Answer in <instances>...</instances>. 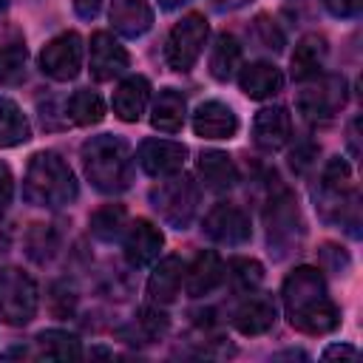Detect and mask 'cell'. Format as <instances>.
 <instances>
[{
    "label": "cell",
    "instance_id": "obj_1",
    "mask_svg": "<svg viewBox=\"0 0 363 363\" xmlns=\"http://www.w3.org/2000/svg\"><path fill=\"white\" fill-rule=\"evenodd\" d=\"M284 309L292 329L303 335H329L340 323V309L326 292L318 267H298L284 281Z\"/></svg>",
    "mask_w": 363,
    "mask_h": 363
},
{
    "label": "cell",
    "instance_id": "obj_21",
    "mask_svg": "<svg viewBox=\"0 0 363 363\" xmlns=\"http://www.w3.org/2000/svg\"><path fill=\"white\" fill-rule=\"evenodd\" d=\"M182 284H184V264L179 255H167L153 267V272L147 278V295L156 303H170V301H176Z\"/></svg>",
    "mask_w": 363,
    "mask_h": 363
},
{
    "label": "cell",
    "instance_id": "obj_29",
    "mask_svg": "<svg viewBox=\"0 0 363 363\" xmlns=\"http://www.w3.org/2000/svg\"><path fill=\"white\" fill-rule=\"evenodd\" d=\"M238 65H241V43L233 34H218L210 51V74L224 82L235 74Z\"/></svg>",
    "mask_w": 363,
    "mask_h": 363
},
{
    "label": "cell",
    "instance_id": "obj_19",
    "mask_svg": "<svg viewBox=\"0 0 363 363\" xmlns=\"http://www.w3.org/2000/svg\"><path fill=\"white\" fill-rule=\"evenodd\" d=\"M150 99V82L145 77H125L113 91V113L122 122H139Z\"/></svg>",
    "mask_w": 363,
    "mask_h": 363
},
{
    "label": "cell",
    "instance_id": "obj_27",
    "mask_svg": "<svg viewBox=\"0 0 363 363\" xmlns=\"http://www.w3.org/2000/svg\"><path fill=\"white\" fill-rule=\"evenodd\" d=\"M62 113H65V122H71V125H96L105 116V102L96 91L79 88L65 99Z\"/></svg>",
    "mask_w": 363,
    "mask_h": 363
},
{
    "label": "cell",
    "instance_id": "obj_7",
    "mask_svg": "<svg viewBox=\"0 0 363 363\" xmlns=\"http://www.w3.org/2000/svg\"><path fill=\"white\" fill-rule=\"evenodd\" d=\"M207 34H210V28H207V20H204L201 14H187V17H182V20L170 28V34H167V45H164V60H167V65H170L173 71H179V74L190 71V68L196 65V60L201 57V51H204Z\"/></svg>",
    "mask_w": 363,
    "mask_h": 363
},
{
    "label": "cell",
    "instance_id": "obj_26",
    "mask_svg": "<svg viewBox=\"0 0 363 363\" xmlns=\"http://www.w3.org/2000/svg\"><path fill=\"white\" fill-rule=\"evenodd\" d=\"M34 346H37V357H43V360H79L82 357L79 337L65 332V329H45V332H40Z\"/></svg>",
    "mask_w": 363,
    "mask_h": 363
},
{
    "label": "cell",
    "instance_id": "obj_44",
    "mask_svg": "<svg viewBox=\"0 0 363 363\" xmlns=\"http://www.w3.org/2000/svg\"><path fill=\"white\" fill-rule=\"evenodd\" d=\"M3 9H6V0H0V11H3Z\"/></svg>",
    "mask_w": 363,
    "mask_h": 363
},
{
    "label": "cell",
    "instance_id": "obj_22",
    "mask_svg": "<svg viewBox=\"0 0 363 363\" xmlns=\"http://www.w3.org/2000/svg\"><path fill=\"white\" fill-rule=\"evenodd\" d=\"M238 85L250 99H269L284 88V74L272 62H250L241 68Z\"/></svg>",
    "mask_w": 363,
    "mask_h": 363
},
{
    "label": "cell",
    "instance_id": "obj_3",
    "mask_svg": "<svg viewBox=\"0 0 363 363\" xmlns=\"http://www.w3.org/2000/svg\"><path fill=\"white\" fill-rule=\"evenodd\" d=\"M23 196L26 201L37 207H65L77 199V179L68 162L54 150H40L31 156L26 179H23Z\"/></svg>",
    "mask_w": 363,
    "mask_h": 363
},
{
    "label": "cell",
    "instance_id": "obj_32",
    "mask_svg": "<svg viewBox=\"0 0 363 363\" xmlns=\"http://www.w3.org/2000/svg\"><path fill=\"white\" fill-rule=\"evenodd\" d=\"M164 329H167V315H164V312L142 309L139 318L133 320V326L125 332V337H128L130 343H150V340H156Z\"/></svg>",
    "mask_w": 363,
    "mask_h": 363
},
{
    "label": "cell",
    "instance_id": "obj_11",
    "mask_svg": "<svg viewBox=\"0 0 363 363\" xmlns=\"http://www.w3.org/2000/svg\"><path fill=\"white\" fill-rule=\"evenodd\" d=\"M204 235L216 244H224V247H241L252 235L250 216L238 204L221 201L204 216Z\"/></svg>",
    "mask_w": 363,
    "mask_h": 363
},
{
    "label": "cell",
    "instance_id": "obj_30",
    "mask_svg": "<svg viewBox=\"0 0 363 363\" xmlns=\"http://www.w3.org/2000/svg\"><path fill=\"white\" fill-rule=\"evenodd\" d=\"M128 213L122 204H105L99 210L91 213V233L99 238V241H116L125 235L128 230Z\"/></svg>",
    "mask_w": 363,
    "mask_h": 363
},
{
    "label": "cell",
    "instance_id": "obj_12",
    "mask_svg": "<svg viewBox=\"0 0 363 363\" xmlns=\"http://www.w3.org/2000/svg\"><path fill=\"white\" fill-rule=\"evenodd\" d=\"M136 162L147 176L164 179V176L182 173V167L187 162V147L182 142H170V139H145L136 150Z\"/></svg>",
    "mask_w": 363,
    "mask_h": 363
},
{
    "label": "cell",
    "instance_id": "obj_14",
    "mask_svg": "<svg viewBox=\"0 0 363 363\" xmlns=\"http://www.w3.org/2000/svg\"><path fill=\"white\" fill-rule=\"evenodd\" d=\"M162 244H164L162 230L153 221H147V218L130 221L128 230H125V241H122L125 258H128L130 267H147V264H153L159 258Z\"/></svg>",
    "mask_w": 363,
    "mask_h": 363
},
{
    "label": "cell",
    "instance_id": "obj_20",
    "mask_svg": "<svg viewBox=\"0 0 363 363\" xmlns=\"http://www.w3.org/2000/svg\"><path fill=\"white\" fill-rule=\"evenodd\" d=\"M111 23L122 37H142L153 26L150 0H111Z\"/></svg>",
    "mask_w": 363,
    "mask_h": 363
},
{
    "label": "cell",
    "instance_id": "obj_18",
    "mask_svg": "<svg viewBox=\"0 0 363 363\" xmlns=\"http://www.w3.org/2000/svg\"><path fill=\"white\" fill-rule=\"evenodd\" d=\"M224 261L213 250H201L190 267H184V289L190 298L210 295L221 281H224Z\"/></svg>",
    "mask_w": 363,
    "mask_h": 363
},
{
    "label": "cell",
    "instance_id": "obj_10",
    "mask_svg": "<svg viewBox=\"0 0 363 363\" xmlns=\"http://www.w3.org/2000/svg\"><path fill=\"white\" fill-rule=\"evenodd\" d=\"M346 102V79L343 77H323L320 82L303 88L298 94V111L306 122H326L335 116L337 108Z\"/></svg>",
    "mask_w": 363,
    "mask_h": 363
},
{
    "label": "cell",
    "instance_id": "obj_4",
    "mask_svg": "<svg viewBox=\"0 0 363 363\" xmlns=\"http://www.w3.org/2000/svg\"><path fill=\"white\" fill-rule=\"evenodd\" d=\"M318 207L323 218L340 221L352 230V235H357V193L352 187V170L340 156L329 159V164L323 167L318 187Z\"/></svg>",
    "mask_w": 363,
    "mask_h": 363
},
{
    "label": "cell",
    "instance_id": "obj_28",
    "mask_svg": "<svg viewBox=\"0 0 363 363\" xmlns=\"http://www.w3.org/2000/svg\"><path fill=\"white\" fill-rule=\"evenodd\" d=\"M28 136H31V128H28V119L20 111V105L0 96V147L23 145V142H28Z\"/></svg>",
    "mask_w": 363,
    "mask_h": 363
},
{
    "label": "cell",
    "instance_id": "obj_23",
    "mask_svg": "<svg viewBox=\"0 0 363 363\" xmlns=\"http://www.w3.org/2000/svg\"><path fill=\"white\" fill-rule=\"evenodd\" d=\"M196 167H199L204 187H210L216 193H224V190L235 187V182H238V167L224 150H201Z\"/></svg>",
    "mask_w": 363,
    "mask_h": 363
},
{
    "label": "cell",
    "instance_id": "obj_41",
    "mask_svg": "<svg viewBox=\"0 0 363 363\" xmlns=\"http://www.w3.org/2000/svg\"><path fill=\"white\" fill-rule=\"evenodd\" d=\"M216 9H241V6H247L250 0H210Z\"/></svg>",
    "mask_w": 363,
    "mask_h": 363
},
{
    "label": "cell",
    "instance_id": "obj_40",
    "mask_svg": "<svg viewBox=\"0 0 363 363\" xmlns=\"http://www.w3.org/2000/svg\"><path fill=\"white\" fill-rule=\"evenodd\" d=\"M323 357H326V360H332V357H349V360H354V357H357V349H354V346H329V349L323 352Z\"/></svg>",
    "mask_w": 363,
    "mask_h": 363
},
{
    "label": "cell",
    "instance_id": "obj_24",
    "mask_svg": "<svg viewBox=\"0 0 363 363\" xmlns=\"http://www.w3.org/2000/svg\"><path fill=\"white\" fill-rule=\"evenodd\" d=\"M326 60V40L320 34H306L295 51H292V79L298 82H309L320 74Z\"/></svg>",
    "mask_w": 363,
    "mask_h": 363
},
{
    "label": "cell",
    "instance_id": "obj_35",
    "mask_svg": "<svg viewBox=\"0 0 363 363\" xmlns=\"http://www.w3.org/2000/svg\"><path fill=\"white\" fill-rule=\"evenodd\" d=\"M255 31H264V34H261V45H264V48H272V51H278V48H281L284 37H281V31L275 28V23H272V20L258 17V20H255Z\"/></svg>",
    "mask_w": 363,
    "mask_h": 363
},
{
    "label": "cell",
    "instance_id": "obj_39",
    "mask_svg": "<svg viewBox=\"0 0 363 363\" xmlns=\"http://www.w3.org/2000/svg\"><path fill=\"white\" fill-rule=\"evenodd\" d=\"M99 6H102V0H74V11L82 20H94L99 14Z\"/></svg>",
    "mask_w": 363,
    "mask_h": 363
},
{
    "label": "cell",
    "instance_id": "obj_17",
    "mask_svg": "<svg viewBox=\"0 0 363 363\" xmlns=\"http://www.w3.org/2000/svg\"><path fill=\"white\" fill-rule=\"evenodd\" d=\"M193 130L201 139H233L238 130V116L233 113L230 105L210 99L201 102L193 113Z\"/></svg>",
    "mask_w": 363,
    "mask_h": 363
},
{
    "label": "cell",
    "instance_id": "obj_2",
    "mask_svg": "<svg viewBox=\"0 0 363 363\" xmlns=\"http://www.w3.org/2000/svg\"><path fill=\"white\" fill-rule=\"evenodd\" d=\"M82 170L99 193H122L133 182V153L119 136H91L82 145Z\"/></svg>",
    "mask_w": 363,
    "mask_h": 363
},
{
    "label": "cell",
    "instance_id": "obj_43",
    "mask_svg": "<svg viewBox=\"0 0 363 363\" xmlns=\"http://www.w3.org/2000/svg\"><path fill=\"white\" fill-rule=\"evenodd\" d=\"M187 0H159V6L162 9H167V11H173V9H179V6H184Z\"/></svg>",
    "mask_w": 363,
    "mask_h": 363
},
{
    "label": "cell",
    "instance_id": "obj_16",
    "mask_svg": "<svg viewBox=\"0 0 363 363\" xmlns=\"http://www.w3.org/2000/svg\"><path fill=\"white\" fill-rule=\"evenodd\" d=\"M289 133H292V116H289V111L284 105L261 108L255 113V119H252V139L267 153L281 150L289 142Z\"/></svg>",
    "mask_w": 363,
    "mask_h": 363
},
{
    "label": "cell",
    "instance_id": "obj_15",
    "mask_svg": "<svg viewBox=\"0 0 363 363\" xmlns=\"http://www.w3.org/2000/svg\"><path fill=\"white\" fill-rule=\"evenodd\" d=\"M275 318H278L275 301L267 292H252V289L233 312V323L241 335H264L272 329Z\"/></svg>",
    "mask_w": 363,
    "mask_h": 363
},
{
    "label": "cell",
    "instance_id": "obj_34",
    "mask_svg": "<svg viewBox=\"0 0 363 363\" xmlns=\"http://www.w3.org/2000/svg\"><path fill=\"white\" fill-rule=\"evenodd\" d=\"M54 250H57V241H54L51 224H34V230L28 233V255L34 261H48Z\"/></svg>",
    "mask_w": 363,
    "mask_h": 363
},
{
    "label": "cell",
    "instance_id": "obj_6",
    "mask_svg": "<svg viewBox=\"0 0 363 363\" xmlns=\"http://www.w3.org/2000/svg\"><path fill=\"white\" fill-rule=\"evenodd\" d=\"M37 284L17 267L0 269V320L9 326H26L37 315Z\"/></svg>",
    "mask_w": 363,
    "mask_h": 363
},
{
    "label": "cell",
    "instance_id": "obj_13",
    "mask_svg": "<svg viewBox=\"0 0 363 363\" xmlns=\"http://www.w3.org/2000/svg\"><path fill=\"white\" fill-rule=\"evenodd\" d=\"M88 65H91V77L96 82H108L128 71V51L119 45V40H113V34L96 31L91 37Z\"/></svg>",
    "mask_w": 363,
    "mask_h": 363
},
{
    "label": "cell",
    "instance_id": "obj_38",
    "mask_svg": "<svg viewBox=\"0 0 363 363\" xmlns=\"http://www.w3.org/2000/svg\"><path fill=\"white\" fill-rule=\"evenodd\" d=\"M318 150L312 147V145H303L301 150H292V156H289V164L295 167V170H306L309 164H312V156H315Z\"/></svg>",
    "mask_w": 363,
    "mask_h": 363
},
{
    "label": "cell",
    "instance_id": "obj_31",
    "mask_svg": "<svg viewBox=\"0 0 363 363\" xmlns=\"http://www.w3.org/2000/svg\"><path fill=\"white\" fill-rule=\"evenodd\" d=\"M28 51L23 43H3L0 45V88L17 85L26 77Z\"/></svg>",
    "mask_w": 363,
    "mask_h": 363
},
{
    "label": "cell",
    "instance_id": "obj_36",
    "mask_svg": "<svg viewBox=\"0 0 363 363\" xmlns=\"http://www.w3.org/2000/svg\"><path fill=\"white\" fill-rule=\"evenodd\" d=\"M11 196H14V179H11L9 164H3V162H0V216L9 210Z\"/></svg>",
    "mask_w": 363,
    "mask_h": 363
},
{
    "label": "cell",
    "instance_id": "obj_8",
    "mask_svg": "<svg viewBox=\"0 0 363 363\" xmlns=\"http://www.w3.org/2000/svg\"><path fill=\"white\" fill-rule=\"evenodd\" d=\"M303 235V221L298 213V201L289 190H281L275 199H269L267 207V238L278 258H284Z\"/></svg>",
    "mask_w": 363,
    "mask_h": 363
},
{
    "label": "cell",
    "instance_id": "obj_9",
    "mask_svg": "<svg viewBox=\"0 0 363 363\" xmlns=\"http://www.w3.org/2000/svg\"><path fill=\"white\" fill-rule=\"evenodd\" d=\"M82 68V40L77 31H65L45 43L40 54V71L57 82H68Z\"/></svg>",
    "mask_w": 363,
    "mask_h": 363
},
{
    "label": "cell",
    "instance_id": "obj_33",
    "mask_svg": "<svg viewBox=\"0 0 363 363\" xmlns=\"http://www.w3.org/2000/svg\"><path fill=\"white\" fill-rule=\"evenodd\" d=\"M227 269H230V278L235 281V286L244 289V292L255 289L261 284V278H264V267L255 258H233Z\"/></svg>",
    "mask_w": 363,
    "mask_h": 363
},
{
    "label": "cell",
    "instance_id": "obj_5",
    "mask_svg": "<svg viewBox=\"0 0 363 363\" xmlns=\"http://www.w3.org/2000/svg\"><path fill=\"white\" fill-rule=\"evenodd\" d=\"M150 204L159 213V218L176 230L190 227V221L196 218L199 210V187L190 176H164V182H159L150 190Z\"/></svg>",
    "mask_w": 363,
    "mask_h": 363
},
{
    "label": "cell",
    "instance_id": "obj_37",
    "mask_svg": "<svg viewBox=\"0 0 363 363\" xmlns=\"http://www.w3.org/2000/svg\"><path fill=\"white\" fill-rule=\"evenodd\" d=\"M323 6L335 14V17H354L363 9V0H323Z\"/></svg>",
    "mask_w": 363,
    "mask_h": 363
},
{
    "label": "cell",
    "instance_id": "obj_25",
    "mask_svg": "<svg viewBox=\"0 0 363 363\" xmlns=\"http://www.w3.org/2000/svg\"><path fill=\"white\" fill-rule=\"evenodd\" d=\"M184 113H187V105H184V96L173 88H164L159 91V96L153 99V108H150V125L162 133H176L182 130L184 125Z\"/></svg>",
    "mask_w": 363,
    "mask_h": 363
},
{
    "label": "cell",
    "instance_id": "obj_42",
    "mask_svg": "<svg viewBox=\"0 0 363 363\" xmlns=\"http://www.w3.org/2000/svg\"><path fill=\"white\" fill-rule=\"evenodd\" d=\"M349 142H352V153L357 156V119H354L352 128H349Z\"/></svg>",
    "mask_w": 363,
    "mask_h": 363
}]
</instances>
